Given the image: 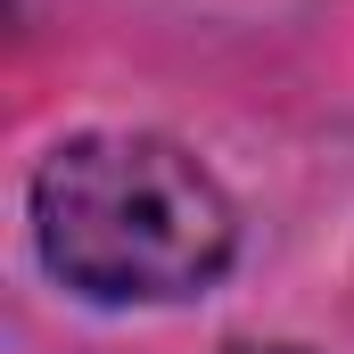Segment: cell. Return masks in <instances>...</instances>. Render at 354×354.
<instances>
[{
    "label": "cell",
    "mask_w": 354,
    "mask_h": 354,
    "mask_svg": "<svg viewBox=\"0 0 354 354\" xmlns=\"http://www.w3.org/2000/svg\"><path fill=\"white\" fill-rule=\"evenodd\" d=\"M41 256L83 297H189L231 264V198L157 132H83L33 174Z\"/></svg>",
    "instance_id": "1"
}]
</instances>
